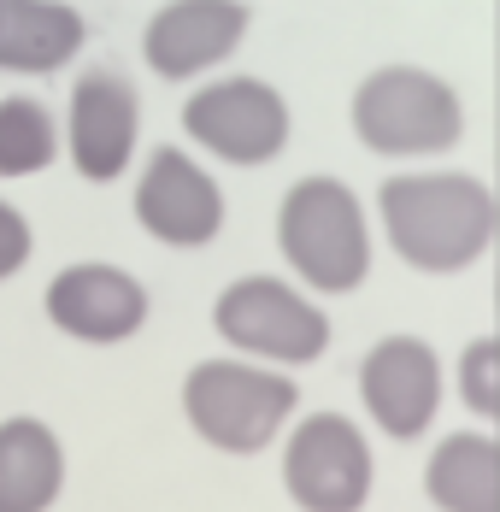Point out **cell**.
Here are the masks:
<instances>
[{"mask_svg": "<svg viewBox=\"0 0 500 512\" xmlns=\"http://www.w3.org/2000/svg\"><path fill=\"white\" fill-rule=\"evenodd\" d=\"M377 224L406 271L459 277L495 248L500 206L471 171H395L377 183Z\"/></svg>", "mask_w": 500, "mask_h": 512, "instance_id": "obj_1", "label": "cell"}, {"mask_svg": "<svg viewBox=\"0 0 500 512\" xmlns=\"http://www.w3.org/2000/svg\"><path fill=\"white\" fill-rule=\"evenodd\" d=\"M277 259L306 295H353L371 283V212L359 189L312 171L277 201Z\"/></svg>", "mask_w": 500, "mask_h": 512, "instance_id": "obj_2", "label": "cell"}, {"mask_svg": "<svg viewBox=\"0 0 500 512\" xmlns=\"http://www.w3.org/2000/svg\"><path fill=\"white\" fill-rule=\"evenodd\" d=\"M183 418L212 454L253 460L277 448V436L295 424L300 383L277 365H259L242 354H212L183 371Z\"/></svg>", "mask_w": 500, "mask_h": 512, "instance_id": "obj_3", "label": "cell"}, {"mask_svg": "<svg viewBox=\"0 0 500 512\" xmlns=\"http://www.w3.org/2000/svg\"><path fill=\"white\" fill-rule=\"evenodd\" d=\"M353 142L377 159H442L465 142V101L442 71L377 65L353 83Z\"/></svg>", "mask_w": 500, "mask_h": 512, "instance_id": "obj_4", "label": "cell"}, {"mask_svg": "<svg viewBox=\"0 0 500 512\" xmlns=\"http://www.w3.org/2000/svg\"><path fill=\"white\" fill-rule=\"evenodd\" d=\"M212 330L230 354L277 365V371L318 365L336 342L330 312L318 307L295 277H271V271H248V277L224 283L218 301H212Z\"/></svg>", "mask_w": 500, "mask_h": 512, "instance_id": "obj_5", "label": "cell"}, {"mask_svg": "<svg viewBox=\"0 0 500 512\" xmlns=\"http://www.w3.org/2000/svg\"><path fill=\"white\" fill-rule=\"evenodd\" d=\"M183 136L230 171H265V165H277L289 154L295 106L277 83L253 77V71L206 77L183 101Z\"/></svg>", "mask_w": 500, "mask_h": 512, "instance_id": "obj_6", "label": "cell"}, {"mask_svg": "<svg viewBox=\"0 0 500 512\" xmlns=\"http://www.w3.org/2000/svg\"><path fill=\"white\" fill-rule=\"evenodd\" d=\"M377 489V454L348 412H306L283 436V495L300 512H365Z\"/></svg>", "mask_w": 500, "mask_h": 512, "instance_id": "obj_7", "label": "cell"}, {"mask_svg": "<svg viewBox=\"0 0 500 512\" xmlns=\"http://www.w3.org/2000/svg\"><path fill=\"white\" fill-rule=\"evenodd\" d=\"M353 383H359V407L371 418V430L389 442H418L442 412V354L436 342L412 330L371 342Z\"/></svg>", "mask_w": 500, "mask_h": 512, "instance_id": "obj_8", "label": "cell"}, {"mask_svg": "<svg viewBox=\"0 0 500 512\" xmlns=\"http://www.w3.org/2000/svg\"><path fill=\"white\" fill-rule=\"evenodd\" d=\"M130 212H136V224L148 230L159 248H177V254L212 248L224 236V218H230L218 177L195 154H183L177 142H165V148L148 154L142 177H136Z\"/></svg>", "mask_w": 500, "mask_h": 512, "instance_id": "obj_9", "label": "cell"}, {"mask_svg": "<svg viewBox=\"0 0 500 512\" xmlns=\"http://www.w3.org/2000/svg\"><path fill=\"white\" fill-rule=\"evenodd\" d=\"M142 142V95L118 65H89L65 101V154L83 183H118L136 165Z\"/></svg>", "mask_w": 500, "mask_h": 512, "instance_id": "obj_10", "label": "cell"}, {"mask_svg": "<svg viewBox=\"0 0 500 512\" xmlns=\"http://www.w3.org/2000/svg\"><path fill=\"white\" fill-rule=\"evenodd\" d=\"M253 30L248 0H165L142 30V59L159 83H195L230 65Z\"/></svg>", "mask_w": 500, "mask_h": 512, "instance_id": "obj_11", "label": "cell"}, {"mask_svg": "<svg viewBox=\"0 0 500 512\" xmlns=\"http://www.w3.org/2000/svg\"><path fill=\"white\" fill-rule=\"evenodd\" d=\"M42 307H48V324L59 336L89 342V348H118L148 324L153 301L136 271L106 265V259H77L48 283Z\"/></svg>", "mask_w": 500, "mask_h": 512, "instance_id": "obj_12", "label": "cell"}, {"mask_svg": "<svg viewBox=\"0 0 500 512\" xmlns=\"http://www.w3.org/2000/svg\"><path fill=\"white\" fill-rule=\"evenodd\" d=\"M89 42V24L65 0H0V71L48 77Z\"/></svg>", "mask_w": 500, "mask_h": 512, "instance_id": "obj_13", "label": "cell"}, {"mask_svg": "<svg viewBox=\"0 0 500 512\" xmlns=\"http://www.w3.org/2000/svg\"><path fill=\"white\" fill-rule=\"evenodd\" d=\"M436 512H500V442L489 430H448L424 460Z\"/></svg>", "mask_w": 500, "mask_h": 512, "instance_id": "obj_14", "label": "cell"}, {"mask_svg": "<svg viewBox=\"0 0 500 512\" xmlns=\"http://www.w3.org/2000/svg\"><path fill=\"white\" fill-rule=\"evenodd\" d=\"M65 489V448L42 418L0 424V512H48Z\"/></svg>", "mask_w": 500, "mask_h": 512, "instance_id": "obj_15", "label": "cell"}, {"mask_svg": "<svg viewBox=\"0 0 500 512\" xmlns=\"http://www.w3.org/2000/svg\"><path fill=\"white\" fill-rule=\"evenodd\" d=\"M59 159V124L48 101L6 95L0 101V177H36Z\"/></svg>", "mask_w": 500, "mask_h": 512, "instance_id": "obj_16", "label": "cell"}, {"mask_svg": "<svg viewBox=\"0 0 500 512\" xmlns=\"http://www.w3.org/2000/svg\"><path fill=\"white\" fill-rule=\"evenodd\" d=\"M459 401L465 412H477V418H495L500 424V336H477V342H465V354H459Z\"/></svg>", "mask_w": 500, "mask_h": 512, "instance_id": "obj_17", "label": "cell"}, {"mask_svg": "<svg viewBox=\"0 0 500 512\" xmlns=\"http://www.w3.org/2000/svg\"><path fill=\"white\" fill-rule=\"evenodd\" d=\"M30 248H36L30 218H24L12 201H0V283H6V277H18V271L30 265Z\"/></svg>", "mask_w": 500, "mask_h": 512, "instance_id": "obj_18", "label": "cell"}]
</instances>
